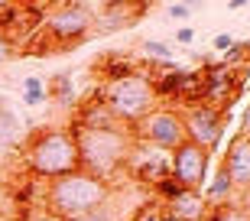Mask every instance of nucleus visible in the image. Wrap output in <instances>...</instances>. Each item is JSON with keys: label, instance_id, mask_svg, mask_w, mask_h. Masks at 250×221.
Returning a JSON list of instances; mask_svg holds the SVG:
<instances>
[{"label": "nucleus", "instance_id": "f257e3e1", "mask_svg": "<svg viewBox=\"0 0 250 221\" xmlns=\"http://www.w3.org/2000/svg\"><path fill=\"white\" fill-rule=\"evenodd\" d=\"M23 163H26L29 176L36 179H62L68 173L82 169L78 159V143H75V130L72 127H46L36 130L29 137L26 150H23Z\"/></svg>", "mask_w": 250, "mask_h": 221}, {"label": "nucleus", "instance_id": "f03ea898", "mask_svg": "<svg viewBox=\"0 0 250 221\" xmlns=\"http://www.w3.org/2000/svg\"><path fill=\"white\" fill-rule=\"evenodd\" d=\"M107 195H111V182H104L84 169L52 179L46 185V205L56 221H82L98 205H107Z\"/></svg>", "mask_w": 250, "mask_h": 221}, {"label": "nucleus", "instance_id": "7ed1b4c3", "mask_svg": "<svg viewBox=\"0 0 250 221\" xmlns=\"http://www.w3.org/2000/svg\"><path fill=\"white\" fill-rule=\"evenodd\" d=\"M72 130H75L78 159H82L84 173L111 182V176L127 166V156H130V150H133V133H130V127H107V130L72 127Z\"/></svg>", "mask_w": 250, "mask_h": 221}, {"label": "nucleus", "instance_id": "20e7f679", "mask_svg": "<svg viewBox=\"0 0 250 221\" xmlns=\"http://www.w3.org/2000/svg\"><path fill=\"white\" fill-rule=\"evenodd\" d=\"M101 101H104V108L114 114L117 124L133 127V124H140L149 110L156 108L159 98H156V91H153L149 72H133V75H127V78H117V82H104Z\"/></svg>", "mask_w": 250, "mask_h": 221}, {"label": "nucleus", "instance_id": "39448f33", "mask_svg": "<svg viewBox=\"0 0 250 221\" xmlns=\"http://www.w3.org/2000/svg\"><path fill=\"white\" fill-rule=\"evenodd\" d=\"M133 140L140 143H149L156 150H166L172 153L176 147L186 143V124H182V110L176 108H153L146 117L130 127Z\"/></svg>", "mask_w": 250, "mask_h": 221}, {"label": "nucleus", "instance_id": "423d86ee", "mask_svg": "<svg viewBox=\"0 0 250 221\" xmlns=\"http://www.w3.org/2000/svg\"><path fill=\"white\" fill-rule=\"evenodd\" d=\"M98 10L101 3H59L52 7V13L46 17V33L52 43L59 46H68V43H78L94 29L98 23Z\"/></svg>", "mask_w": 250, "mask_h": 221}, {"label": "nucleus", "instance_id": "0eeeda50", "mask_svg": "<svg viewBox=\"0 0 250 221\" xmlns=\"http://www.w3.org/2000/svg\"><path fill=\"white\" fill-rule=\"evenodd\" d=\"M182 124H186V140L195 147L214 153L224 133V110L211 108V104H192L182 110Z\"/></svg>", "mask_w": 250, "mask_h": 221}, {"label": "nucleus", "instance_id": "6e6552de", "mask_svg": "<svg viewBox=\"0 0 250 221\" xmlns=\"http://www.w3.org/2000/svg\"><path fill=\"white\" fill-rule=\"evenodd\" d=\"M124 169H127L133 179H140V182H146V185H153V189H156L163 179H169V176H172V153L133 140V150H130L127 166H124Z\"/></svg>", "mask_w": 250, "mask_h": 221}, {"label": "nucleus", "instance_id": "1a4fd4ad", "mask_svg": "<svg viewBox=\"0 0 250 221\" xmlns=\"http://www.w3.org/2000/svg\"><path fill=\"white\" fill-rule=\"evenodd\" d=\"M208 150L195 147V143H182V147L172 150V179H176L182 189H192V192H202L205 182H208Z\"/></svg>", "mask_w": 250, "mask_h": 221}, {"label": "nucleus", "instance_id": "9d476101", "mask_svg": "<svg viewBox=\"0 0 250 221\" xmlns=\"http://www.w3.org/2000/svg\"><path fill=\"white\" fill-rule=\"evenodd\" d=\"M205 72V94H202V104H211L218 110H228V104L237 98L241 91V78L234 68H224V65H208L202 68Z\"/></svg>", "mask_w": 250, "mask_h": 221}, {"label": "nucleus", "instance_id": "9b49d317", "mask_svg": "<svg viewBox=\"0 0 250 221\" xmlns=\"http://www.w3.org/2000/svg\"><path fill=\"white\" fill-rule=\"evenodd\" d=\"M224 169H228V176H231V185L234 192L241 189V192H247L250 189V137H237L228 147V153H224Z\"/></svg>", "mask_w": 250, "mask_h": 221}, {"label": "nucleus", "instance_id": "f8f14e48", "mask_svg": "<svg viewBox=\"0 0 250 221\" xmlns=\"http://www.w3.org/2000/svg\"><path fill=\"white\" fill-rule=\"evenodd\" d=\"M166 205V212L172 215L176 221H202L205 215L211 212L208 205H205L202 192H192V189H186V192H179L172 202H163Z\"/></svg>", "mask_w": 250, "mask_h": 221}, {"label": "nucleus", "instance_id": "ddd939ff", "mask_svg": "<svg viewBox=\"0 0 250 221\" xmlns=\"http://www.w3.org/2000/svg\"><path fill=\"white\" fill-rule=\"evenodd\" d=\"M231 195H234V185H231V176H228V169L224 166H218V173L205 182L202 189V199L208 208H221V205L231 202Z\"/></svg>", "mask_w": 250, "mask_h": 221}, {"label": "nucleus", "instance_id": "4468645a", "mask_svg": "<svg viewBox=\"0 0 250 221\" xmlns=\"http://www.w3.org/2000/svg\"><path fill=\"white\" fill-rule=\"evenodd\" d=\"M49 101H59V104H75V85H72V75L68 72H59L49 78Z\"/></svg>", "mask_w": 250, "mask_h": 221}, {"label": "nucleus", "instance_id": "2eb2a0df", "mask_svg": "<svg viewBox=\"0 0 250 221\" xmlns=\"http://www.w3.org/2000/svg\"><path fill=\"white\" fill-rule=\"evenodd\" d=\"M137 72V65L130 62V59H117V55H107L101 62V75H104V82H117V78H127V75Z\"/></svg>", "mask_w": 250, "mask_h": 221}, {"label": "nucleus", "instance_id": "dca6fc26", "mask_svg": "<svg viewBox=\"0 0 250 221\" xmlns=\"http://www.w3.org/2000/svg\"><path fill=\"white\" fill-rule=\"evenodd\" d=\"M140 52H143V59H149V62L172 65V49H169V43H159V39H143V43H140Z\"/></svg>", "mask_w": 250, "mask_h": 221}, {"label": "nucleus", "instance_id": "f3484780", "mask_svg": "<svg viewBox=\"0 0 250 221\" xmlns=\"http://www.w3.org/2000/svg\"><path fill=\"white\" fill-rule=\"evenodd\" d=\"M42 101H49L46 82H42L39 75H26V82H23V104L36 108V104H42Z\"/></svg>", "mask_w": 250, "mask_h": 221}, {"label": "nucleus", "instance_id": "a211bd4d", "mask_svg": "<svg viewBox=\"0 0 250 221\" xmlns=\"http://www.w3.org/2000/svg\"><path fill=\"white\" fill-rule=\"evenodd\" d=\"M17 133H20V117L3 104V108H0V143H10Z\"/></svg>", "mask_w": 250, "mask_h": 221}, {"label": "nucleus", "instance_id": "6ab92c4d", "mask_svg": "<svg viewBox=\"0 0 250 221\" xmlns=\"http://www.w3.org/2000/svg\"><path fill=\"white\" fill-rule=\"evenodd\" d=\"M247 49H250V43H237V39H234V46L221 55V62H218V65H224V68H234V65H237L244 55H247Z\"/></svg>", "mask_w": 250, "mask_h": 221}, {"label": "nucleus", "instance_id": "aec40b11", "mask_svg": "<svg viewBox=\"0 0 250 221\" xmlns=\"http://www.w3.org/2000/svg\"><path fill=\"white\" fill-rule=\"evenodd\" d=\"M10 59H17V39H13V33L0 29V65Z\"/></svg>", "mask_w": 250, "mask_h": 221}, {"label": "nucleus", "instance_id": "412c9836", "mask_svg": "<svg viewBox=\"0 0 250 221\" xmlns=\"http://www.w3.org/2000/svg\"><path fill=\"white\" fill-rule=\"evenodd\" d=\"M137 221H176V218L166 212V205H163V202H156V205H149V208H143Z\"/></svg>", "mask_w": 250, "mask_h": 221}, {"label": "nucleus", "instance_id": "4be33fe9", "mask_svg": "<svg viewBox=\"0 0 250 221\" xmlns=\"http://www.w3.org/2000/svg\"><path fill=\"white\" fill-rule=\"evenodd\" d=\"M179 192H186V189H182V185H179L176 179H172V176H169V179H163V182L156 185V195L163 199V202H172V199H176Z\"/></svg>", "mask_w": 250, "mask_h": 221}, {"label": "nucleus", "instance_id": "5701e85b", "mask_svg": "<svg viewBox=\"0 0 250 221\" xmlns=\"http://www.w3.org/2000/svg\"><path fill=\"white\" fill-rule=\"evenodd\" d=\"M211 221H250V215L244 212V208H218V212L211 215Z\"/></svg>", "mask_w": 250, "mask_h": 221}, {"label": "nucleus", "instance_id": "b1692460", "mask_svg": "<svg viewBox=\"0 0 250 221\" xmlns=\"http://www.w3.org/2000/svg\"><path fill=\"white\" fill-rule=\"evenodd\" d=\"M231 46H234V36H228V33H221V36H214V43H211V52L218 55V59H221V55L228 52Z\"/></svg>", "mask_w": 250, "mask_h": 221}, {"label": "nucleus", "instance_id": "393cba45", "mask_svg": "<svg viewBox=\"0 0 250 221\" xmlns=\"http://www.w3.org/2000/svg\"><path fill=\"white\" fill-rule=\"evenodd\" d=\"M166 13H169L172 20H188V17L195 13V10L188 7V3H169V7H166Z\"/></svg>", "mask_w": 250, "mask_h": 221}, {"label": "nucleus", "instance_id": "a878e982", "mask_svg": "<svg viewBox=\"0 0 250 221\" xmlns=\"http://www.w3.org/2000/svg\"><path fill=\"white\" fill-rule=\"evenodd\" d=\"M176 43H179V46H192V43H195V29L192 26L176 29Z\"/></svg>", "mask_w": 250, "mask_h": 221}, {"label": "nucleus", "instance_id": "bb28decb", "mask_svg": "<svg viewBox=\"0 0 250 221\" xmlns=\"http://www.w3.org/2000/svg\"><path fill=\"white\" fill-rule=\"evenodd\" d=\"M241 124H244V137H250V104H247V110H244Z\"/></svg>", "mask_w": 250, "mask_h": 221}]
</instances>
